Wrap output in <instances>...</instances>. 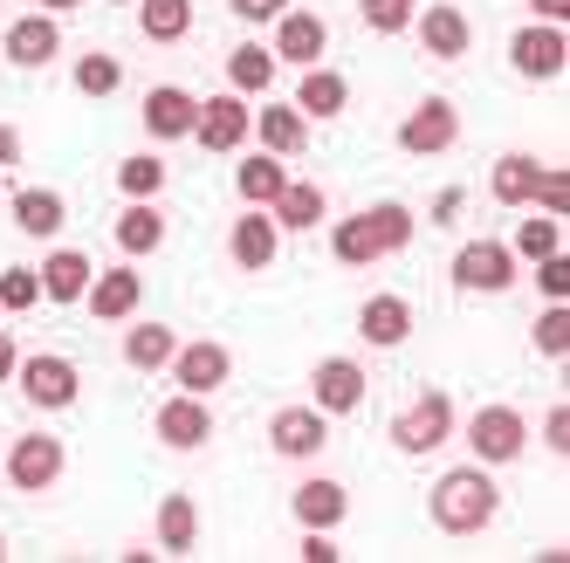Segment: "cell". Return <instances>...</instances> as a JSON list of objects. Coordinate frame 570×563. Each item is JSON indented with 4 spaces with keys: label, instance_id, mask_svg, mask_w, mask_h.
<instances>
[{
    "label": "cell",
    "instance_id": "1f68e13d",
    "mask_svg": "<svg viewBox=\"0 0 570 563\" xmlns=\"http://www.w3.org/2000/svg\"><path fill=\"white\" fill-rule=\"evenodd\" d=\"M268 214H275V227L309 234V227L323 220V192H316V186H282V192L268 199Z\"/></svg>",
    "mask_w": 570,
    "mask_h": 563
},
{
    "label": "cell",
    "instance_id": "5bb4252c",
    "mask_svg": "<svg viewBox=\"0 0 570 563\" xmlns=\"http://www.w3.org/2000/svg\"><path fill=\"white\" fill-rule=\"evenodd\" d=\"M8 56L14 69H42V62H56L62 56V28H56V14H21L14 28H8Z\"/></svg>",
    "mask_w": 570,
    "mask_h": 563
},
{
    "label": "cell",
    "instance_id": "4fadbf2b",
    "mask_svg": "<svg viewBox=\"0 0 570 563\" xmlns=\"http://www.w3.org/2000/svg\"><path fill=\"white\" fill-rule=\"evenodd\" d=\"M255 131V110L240 103V90L234 97H214V103H199V125H193V138L207 145V151H234L240 138Z\"/></svg>",
    "mask_w": 570,
    "mask_h": 563
},
{
    "label": "cell",
    "instance_id": "603a6c76",
    "mask_svg": "<svg viewBox=\"0 0 570 563\" xmlns=\"http://www.w3.org/2000/svg\"><path fill=\"white\" fill-rule=\"evenodd\" d=\"M227 255H234V268H268L275 261V214H240L234 220V234H227Z\"/></svg>",
    "mask_w": 570,
    "mask_h": 563
},
{
    "label": "cell",
    "instance_id": "74e56055",
    "mask_svg": "<svg viewBox=\"0 0 570 563\" xmlns=\"http://www.w3.org/2000/svg\"><path fill=\"white\" fill-rule=\"evenodd\" d=\"M529 344H537L543 357H563V350H570V309L550 303V309L537 316V330H529Z\"/></svg>",
    "mask_w": 570,
    "mask_h": 563
},
{
    "label": "cell",
    "instance_id": "7402d4cb",
    "mask_svg": "<svg viewBox=\"0 0 570 563\" xmlns=\"http://www.w3.org/2000/svg\"><path fill=\"white\" fill-rule=\"evenodd\" d=\"M62 220H69V207H62V192H56V186H21V192H14V227H21V234L56 240Z\"/></svg>",
    "mask_w": 570,
    "mask_h": 563
},
{
    "label": "cell",
    "instance_id": "277c9868",
    "mask_svg": "<svg viewBox=\"0 0 570 563\" xmlns=\"http://www.w3.org/2000/svg\"><path fill=\"white\" fill-rule=\"evenodd\" d=\"M509 282H515V248L509 240H468L454 255V289H468V296H502Z\"/></svg>",
    "mask_w": 570,
    "mask_h": 563
},
{
    "label": "cell",
    "instance_id": "4dcf8cb0",
    "mask_svg": "<svg viewBox=\"0 0 570 563\" xmlns=\"http://www.w3.org/2000/svg\"><path fill=\"white\" fill-rule=\"evenodd\" d=\"M227 83H234L240 97L268 90V83H275V49H262V42H240V49L227 56Z\"/></svg>",
    "mask_w": 570,
    "mask_h": 563
},
{
    "label": "cell",
    "instance_id": "3957f363",
    "mask_svg": "<svg viewBox=\"0 0 570 563\" xmlns=\"http://www.w3.org/2000/svg\"><path fill=\"white\" fill-rule=\"evenodd\" d=\"M522 447H529V426L515 406H481L468 419V454L481 467H509V461H522Z\"/></svg>",
    "mask_w": 570,
    "mask_h": 563
},
{
    "label": "cell",
    "instance_id": "b9f144b4",
    "mask_svg": "<svg viewBox=\"0 0 570 563\" xmlns=\"http://www.w3.org/2000/svg\"><path fill=\"white\" fill-rule=\"evenodd\" d=\"M529 199H537L550 220H563L570 214V172L563 166H543V179H537V192H529Z\"/></svg>",
    "mask_w": 570,
    "mask_h": 563
},
{
    "label": "cell",
    "instance_id": "83f0119b",
    "mask_svg": "<svg viewBox=\"0 0 570 563\" xmlns=\"http://www.w3.org/2000/svg\"><path fill=\"white\" fill-rule=\"evenodd\" d=\"M145 42H186L193 34V0H138Z\"/></svg>",
    "mask_w": 570,
    "mask_h": 563
},
{
    "label": "cell",
    "instance_id": "4316f807",
    "mask_svg": "<svg viewBox=\"0 0 570 563\" xmlns=\"http://www.w3.org/2000/svg\"><path fill=\"white\" fill-rule=\"evenodd\" d=\"M351 103V83L337 69H303V83H296V110L303 117H337Z\"/></svg>",
    "mask_w": 570,
    "mask_h": 563
},
{
    "label": "cell",
    "instance_id": "ab89813d",
    "mask_svg": "<svg viewBox=\"0 0 570 563\" xmlns=\"http://www.w3.org/2000/svg\"><path fill=\"white\" fill-rule=\"evenodd\" d=\"M563 248V227L543 214V220H522V234H515V255H529V261H543V255H557Z\"/></svg>",
    "mask_w": 570,
    "mask_h": 563
},
{
    "label": "cell",
    "instance_id": "9c48e42d",
    "mask_svg": "<svg viewBox=\"0 0 570 563\" xmlns=\"http://www.w3.org/2000/svg\"><path fill=\"white\" fill-rule=\"evenodd\" d=\"M21 392H28V406L35 413H62V406H76V365L69 357H21Z\"/></svg>",
    "mask_w": 570,
    "mask_h": 563
},
{
    "label": "cell",
    "instance_id": "e0dca14e",
    "mask_svg": "<svg viewBox=\"0 0 570 563\" xmlns=\"http://www.w3.org/2000/svg\"><path fill=\"white\" fill-rule=\"evenodd\" d=\"M331 49V34H323V21L316 14H303V8H289L275 21V62H296V69H316V56Z\"/></svg>",
    "mask_w": 570,
    "mask_h": 563
},
{
    "label": "cell",
    "instance_id": "f1b7e54d",
    "mask_svg": "<svg viewBox=\"0 0 570 563\" xmlns=\"http://www.w3.org/2000/svg\"><path fill=\"white\" fill-rule=\"evenodd\" d=\"M173 350H179V337H173L166 324H138V330H125V365H131V372H166Z\"/></svg>",
    "mask_w": 570,
    "mask_h": 563
},
{
    "label": "cell",
    "instance_id": "836d02e7",
    "mask_svg": "<svg viewBox=\"0 0 570 563\" xmlns=\"http://www.w3.org/2000/svg\"><path fill=\"white\" fill-rule=\"evenodd\" d=\"M234 186H240V199H248V207H268V199L289 186V172L275 166V151H262V158H248V166L234 172Z\"/></svg>",
    "mask_w": 570,
    "mask_h": 563
},
{
    "label": "cell",
    "instance_id": "7dc6e473",
    "mask_svg": "<svg viewBox=\"0 0 570 563\" xmlns=\"http://www.w3.org/2000/svg\"><path fill=\"white\" fill-rule=\"evenodd\" d=\"M529 14L550 21V28H563V21H570V0H529Z\"/></svg>",
    "mask_w": 570,
    "mask_h": 563
},
{
    "label": "cell",
    "instance_id": "7bdbcfd3",
    "mask_svg": "<svg viewBox=\"0 0 570 563\" xmlns=\"http://www.w3.org/2000/svg\"><path fill=\"white\" fill-rule=\"evenodd\" d=\"M537 289H543V303H563L570 296V261H563V248L537 261Z\"/></svg>",
    "mask_w": 570,
    "mask_h": 563
},
{
    "label": "cell",
    "instance_id": "d6a6232c",
    "mask_svg": "<svg viewBox=\"0 0 570 563\" xmlns=\"http://www.w3.org/2000/svg\"><path fill=\"white\" fill-rule=\"evenodd\" d=\"M193 536H199L193 502H186V495H166V502H158V550H166V556H186Z\"/></svg>",
    "mask_w": 570,
    "mask_h": 563
},
{
    "label": "cell",
    "instance_id": "8fae6325",
    "mask_svg": "<svg viewBox=\"0 0 570 563\" xmlns=\"http://www.w3.org/2000/svg\"><path fill=\"white\" fill-rule=\"evenodd\" d=\"M309 392H316V413L323 419H344L364 406V372L351 365V357H323V365L309 372Z\"/></svg>",
    "mask_w": 570,
    "mask_h": 563
},
{
    "label": "cell",
    "instance_id": "c3c4849f",
    "mask_svg": "<svg viewBox=\"0 0 570 563\" xmlns=\"http://www.w3.org/2000/svg\"><path fill=\"white\" fill-rule=\"evenodd\" d=\"M8 166H21V131L0 125V172H8Z\"/></svg>",
    "mask_w": 570,
    "mask_h": 563
},
{
    "label": "cell",
    "instance_id": "484cf974",
    "mask_svg": "<svg viewBox=\"0 0 570 563\" xmlns=\"http://www.w3.org/2000/svg\"><path fill=\"white\" fill-rule=\"evenodd\" d=\"M331 255H337L344 268H364V261H379V255H385V240H379V220H372V214H351V220H337V234H331Z\"/></svg>",
    "mask_w": 570,
    "mask_h": 563
},
{
    "label": "cell",
    "instance_id": "e575fe53",
    "mask_svg": "<svg viewBox=\"0 0 570 563\" xmlns=\"http://www.w3.org/2000/svg\"><path fill=\"white\" fill-rule=\"evenodd\" d=\"M117 192H125V199H158V192H166V166H158L151 151L125 158V166H117Z\"/></svg>",
    "mask_w": 570,
    "mask_h": 563
},
{
    "label": "cell",
    "instance_id": "9a60e30c",
    "mask_svg": "<svg viewBox=\"0 0 570 563\" xmlns=\"http://www.w3.org/2000/svg\"><path fill=\"white\" fill-rule=\"evenodd\" d=\"M357 337L372 350H399L405 337H413V303H405V296H372L357 309Z\"/></svg>",
    "mask_w": 570,
    "mask_h": 563
},
{
    "label": "cell",
    "instance_id": "f6af8a7d",
    "mask_svg": "<svg viewBox=\"0 0 570 563\" xmlns=\"http://www.w3.org/2000/svg\"><path fill=\"white\" fill-rule=\"evenodd\" d=\"M543 439H550V454H570V406H550V419H543Z\"/></svg>",
    "mask_w": 570,
    "mask_h": 563
},
{
    "label": "cell",
    "instance_id": "7a4b0ae2",
    "mask_svg": "<svg viewBox=\"0 0 570 563\" xmlns=\"http://www.w3.org/2000/svg\"><path fill=\"white\" fill-rule=\"evenodd\" d=\"M446 439H454V398H446L440 385H426L413 406L392 419V447L399 454H433V447H446Z\"/></svg>",
    "mask_w": 570,
    "mask_h": 563
},
{
    "label": "cell",
    "instance_id": "2e32d148",
    "mask_svg": "<svg viewBox=\"0 0 570 563\" xmlns=\"http://www.w3.org/2000/svg\"><path fill=\"white\" fill-rule=\"evenodd\" d=\"M138 296H145V275L138 268H110V275H90V316L97 324H125V316L138 309Z\"/></svg>",
    "mask_w": 570,
    "mask_h": 563
},
{
    "label": "cell",
    "instance_id": "d590c367",
    "mask_svg": "<svg viewBox=\"0 0 570 563\" xmlns=\"http://www.w3.org/2000/svg\"><path fill=\"white\" fill-rule=\"evenodd\" d=\"M117 83H125V62L117 56H76V90L83 97H110Z\"/></svg>",
    "mask_w": 570,
    "mask_h": 563
},
{
    "label": "cell",
    "instance_id": "ee69618b",
    "mask_svg": "<svg viewBox=\"0 0 570 563\" xmlns=\"http://www.w3.org/2000/svg\"><path fill=\"white\" fill-rule=\"evenodd\" d=\"M227 8H234L240 21L262 28V21H282V14H289V0H227Z\"/></svg>",
    "mask_w": 570,
    "mask_h": 563
},
{
    "label": "cell",
    "instance_id": "7c38bea8",
    "mask_svg": "<svg viewBox=\"0 0 570 563\" xmlns=\"http://www.w3.org/2000/svg\"><path fill=\"white\" fill-rule=\"evenodd\" d=\"M323 439H331V419H323L316 406H282V413L268 419V447H275L282 461H309Z\"/></svg>",
    "mask_w": 570,
    "mask_h": 563
},
{
    "label": "cell",
    "instance_id": "f907efd6",
    "mask_svg": "<svg viewBox=\"0 0 570 563\" xmlns=\"http://www.w3.org/2000/svg\"><path fill=\"white\" fill-rule=\"evenodd\" d=\"M454 214H461V192H454V186H446V192L433 199V220H454Z\"/></svg>",
    "mask_w": 570,
    "mask_h": 563
},
{
    "label": "cell",
    "instance_id": "8d00e7d4",
    "mask_svg": "<svg viewBox=\"0 0 570 563\" xmlns=\"http://www.w3.org/2000/svg\"><path fill=\"white\" fill-rule=\"evenodd\" d=\"M35 303H42V275H35V268H0V309L21 316Z\"/></svg>",
    "mask_w": 570,
    "mask_h": 563
},
{
    "label": "cell",
    "instance_id": "816d5d0a",
    "mask_svg": "<svg viewBox=\"0 0 570 563\" xmlns=\"http://www.w3.org/2000/svg\"><path fill=\"white\" fill-rule=\"evenodd\" d=\"M69 8H83V0H42V14H69Z\"/></svg>",
    "mask_w": 570,
    "mask_h": 563
},
{
    "label": "cell",
    "instance_id": "6da1fadb",
    "mask_svg": "<svg viewBox=\"0 0 570 563\" xmlns=\"http://www.w3.org/2000/svg\"><path fill=\"white\" fill-rule=\"evenodd\" d=\"M495 481H488L481 467H454V474H440L433 481V530L440 536H474L495 522Z\"/></svg>",
    "mask_w": 570,
    "mask_h": 563
},
{
    "label": "cell",
    "instance_id": "f546056e",
    "mask_svg": "<svg viewBox=\"0 0 570 563\" xmlns=\"http://www.w3.org/2000/svg\"><path fill=\"white\" fill-rule=\"evenodd\" d=\"M537 179H543V166L529 151H509V158H495V207H529V192H537Z\"/></svg>",
    "mask_w": 570,
    "mask_h": 563
},
{
    "label": "cell",
    "instance_id": "bcb514c9",
    "mask_svg": "<svg viewBox=\"0 0 570 563\" xmlns=\"http://www.w3.org/2000/svg\"><path fill=\"white\" fill-rule=\"evenodd\" d=\"M296 556H303V563H337V543H331V530H309Z\"/></svg>",
    "mask_w": 570,
    "mask_h": 563
},
{
    "label": "cell",
    "instance_id": "d4e9b609",
    "mask_svg": "<svg viewBox=\"0 0 570 563\" xmlns=\"http://www.w3.org/2000/svg\"><path fill=\"white\" fill-rule=\"evenodd\" d=\"M289 508H296V522H303V530H337V522H344V508H351V495L337 488V481H303Z\"/></svg>",
    "mask_w": 570,
    "mask_h": 563
},
{
    "label": "cell",
    "instance_id": "ba28073f",
    "mask_svg": "<svg viewBox=\"0 0 570 563\" xmlns=\"http://www.w3.org/2000/svg\"><path fill=\"white\" fill-rule=\"evenodd\" d=\"M151 433L166 439L173 454L207 447V439H214V413H207V398H199V392H179V398H166V406H158V419H151Z\"/></svg>",
    "mask_w": 570,
    "mask_h": 563
},
{
    "label": "cell",
    "instance_id": "ffe728a7",
    "mask_svg": "<svg viewBox=\"0 0 570 563\" xmlns=\"http://www.w3.org/2000/svg\"><path fill=\"white\" fill-rule=\"evenodd\" d=\"M35 275H42V296H49V303H83V296H90V275H97V268H90V255H76V248H56V255H49L42 268H35Z\"/></svg>",
    "mask_w": 570,
    "mask_h": 563
},
{
    "label": "cell",
    "instance_id": "ac0fdd59",
    "mask_svg": "<svg viewBox=\"0 0 570 563\" xmlns=\"http://www.w3.org/2000/svg\"><path fill=\"white\" fill-rule=\"evenodd\" d=\"M193 125H199V97H186V90H173V83H158L151 97H145V131L151 138H193Z\"/></svg>",
    "mask_w": 570,
    "mask_h": 563
},
{
    "label": "cell",
    "instance_id": "60d3db41",
    "mask_svg": "<svg viewBox=\"0 0 570 563\" xmlns=\"http://www.w3.org/2000/svg\"><path fill=\"white\" fill-rule=\"evenodd\" d=\"M372 220H379V240H385V255H399L405 240H413V227H420L413 214L399 207V199H385V207H372Z\"/></svg>",
    "mask_w": 570,
    "mask_h": 563
},
{
    "label": "cell",
    "instance_id": "f35d334b",
    "mask_svg": "<svg viewBox=\"0 0 570 563\" xmlns=\"http://www.w3.org/2000/svg\"><path fill=\"white\" fill-rule=\"evenodd\" d=\"M413 0H364V28H372V34H405V28H413Z\"/></svg>",
    "mask_w": 570,
    "mask_h": 563
},
{
    "label": "cell",
    "instance_id": "5b68a950",
    "mask_svg": "<svg viewBox=\"0 0 570 563\" xmlns=\"http://www.w3.org/2000/svg\"><path fill=\"white\" fill-rule=\"evenodd\" d=\"M62 467H69V454H62V439H49V433H21L14 447H8V481H14L21 495L56 488Z\"/></svg>",
    "mask_w": 570,
    "mask_h": 563
},
{
    "label": "cell",
    "instance_id": "44dd1931",
    "mask_svg": "<svg viewBox=\"0 0 570 563\" xmlns=\"http://www.w3.org/2000/svg\"><path fill=\"white\" fill-rule=\"evenodd\" d=\"M255 138H262L275 158H296V151L309 145V117H303L296 103H268V110H255Z\"/></svg>",
    "mask_w": 570,
    "mask_h": 563
},
{
    "label": "cell",
    "instance_id": "cb8c5ba5",
    "mask_svg": "<svg viewBox=\"0 0 570 563\" xmlns=\"http://www.w3.org/2000/svg\"><path fill=\"white\" fill-rule=\"evenodd\" d=\"M110 234H117V248H125V255H151V248H166V214H158L151 199H131Z\"/></svg>",
    "mask_w": 570,
    "mask_h": 563
},
{
    "label": "cell",
    "instance_id": "8992f818",
    "mask_svg": "<svg viewBox=\"0 0 570 563\" xmlns=\"http://www.w3.org/2000/svg\"><path fill=\"white\" fill-rule=\"evenodd\" d=\"M509 62H515V76L522 83H557L563 76V62H570V42H563V28H550V21H529L515 42H509Z\"/></svg>",
    "mask_w": 570,
    "mask_h": 563
},
{
    "label": "cell",
    "instance_id": "52a82bcc",
    "mask_svg": "<svg viewBox=\"0 0 570 563\" xmlns=\"http://www.w3.org/2000/svg\"><path fill=\"white\" fill-rule=\"evenodd\" d=\"M454 138H461V110L446 103V97L413 103V110H405V125H399V145L413 151V158H440V151H454Z\"/></svg>",
    "mask_w": 570,
    "mask_h": 563
},
{
    "label": "cell",
    "instance_id": "30bf717a",
    "mask_svg": "<svg viewBox=\"0 0 570 563\" xmlns=\"http://www.w3.org/2000/svg\"><path fill=\"white\" fill-rule=\"evenodd\" d=\"M227 372H234V350L227 344H214V337H199V344H179L173 350V385L179 392H220L227 385Z\"/></svg>",
    "mask_w": 570,
    "mask_h": 563
},
{
    "label": "cell",
    "instance_id": "d6986e66",
    "mask_svg": "<svg viewBox=\"0 0 570 563\" xmlns=\"http://www.w3.org/2000/svg\"><path fill=\"white\" fill-rule=\"evenodd\" d=\"M413 28H420V49L426 56H440V62H454V56H468V14L461 8H426V14H413Z\"/></svg>",
    "mask_w": 570,
    "mask_h": 563
},
{
    "label": "cell",
    "instance_id": "681fc988",
    "mask_svg": "<svg viewBox=\"0 0 570 563\" xmlns=\"http://www.w3.org/2000/svg\"><path fill=\"white\" fill-rule=\"evenodd\" d=\"M14 372H21V350H14V337H8V330H0V385H8Z\"/></svg>",
    "mask_w": 570,
    "mask_h": 563
},
{
    "label": "cell",
    "instance_id": "f5cc1de1",
    "mask_svg": "<svg viewBox=\"0 0 570 563\" xmlns=\"http://www.w3.org/2000/svg\"><path fill=\"white\" fill-rule=\"evenodd\" d=\"M0 563H8V536H0Z\"/></svg>",
    "mask_w": 570,
    "mask_h": 563
}]
</instances>
